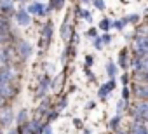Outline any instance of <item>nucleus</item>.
I'll return each mask as SVG.
<instances>
[{
	"label": "nucleus",
	"instance_id": "1",
	"mask_svg": "<svg viewBox=\"0 0 148 134\" xmlns=\"http://www.w3.org/2000/svg\"><path fill=\"white\" fill-rule=\"evenodd\" d=\"M132 51L136 56H143L148 54V35H141L138 33L132 40Z\"/></svg>",
	"mask_w": 148,
	"mask_h": 134
},
{
	"label": "nucleus",
	"instance_id": "2",
	"mask_svg": "<svg viewBox=\"0 0 148 134\" xmlns=\"http://www.w3.org/2000/svg\"><path fill=\"white\" fill-rule=\"evenodd\" d=\"M131 115L134 118H146L148 120V99H141V101L134 103V106L131 108Z\"/></svg>",
	"mask_w": 148,
	"mask_h": 134
},
{
	"label": "nucleus",
	"instance_id": "3",
	"mask_svg": "<svg viewBox=\"0 0 148 134\" xmlns=\"http://www.w3.org/2000/svg\"><path fill=\"white\" fill-rule=\"evenodd\" d=\"M18 94V84L16 82H0V98L12 99Z\"/></svg>",
	"mask_w": 148,
	"mask_h": 134
},
{
	"label": "nucleus",
	"instance_id": "4",
	"mask_svg": "<svg viewBox=\"0 0 148 134\" xmlns=\"http://www.w3.org/2000/svg\"><path fill=\"white\" fill-rule=\"evenodd\" d=\"M132 66V72H148V54H143V56H136L131 63Z\"/></svg>",
	"mask_w": 148,
	"mask_h": 134
},
{
	"label": "nucleus",
	"instance_id": "5",
	"mask_svg": "<svg viewBox=\"0 0 148 134\" xmlns=\"http://www.w3.org/2000/svg\"><path fill=\"white\" fill-rule=\"evenodd\" d=\"M132 92L139 99H148V84L146 82H136L132 85Z\"/></svg>",
	"mask_w": 148,
	"mask_h": 134
},
{
	"label": "nucleus",
	"instance_id": "6",
	"mask_svg": "<svg viewBox=\"0 0 148 134\" xmlns=\"http://www.w3.org/2000/svg\"><path fill=\"white\" fill-rule=\"evenodd\" d=\"M11 122H12V110L7 106V108H4L2 111H0V125L7 127Z\"/></svg>",
	"mask_w": 148,
	"mask_h": 134
},
{
	"label": "nucleus",
	"instance_id": "7",
	"mask_svg": "<svg viewBox=\"0 0 148 134\" xmlns=\"http://www.w3.org/2000/svg\"><path fill=\"white\" fill-rule=\"evenodd\" d=\"M51 35H52V25L47 23V25L44 26V33H42V40H40V47H42V49H44L45 44L51 40Z\"/></svg>",
	"mask_w": 148,
	"mask_h": 134
},
{
	"label": "nucleus",
	"instance_id": "8",
	"mask_svg": "<svg viewBox=\"0 0 148 134\" xmlns=\"http://www.w3.org/2000/svg\"><path fill=\"white\" fill-rule=\"evenodd\" d=\"M18 54H19L21 59H28L30 54H32V47H30L26 42H21V44L18 45Z\"/></svg>",
	"mask_w": 148,
	"mask_h": 134
},
{
	"label": "nucleus",
	"instance_id": "9",
	"mask_svg": "<svg viewBox=\"0 0 148 134\" xmlns=\"http://www.w3.org/2000/svg\"><path fill=\"white\" fill-rule=\"evenodd\" d=\"M49 85H51V79H49V77H44L42 82H40V87H38V91H37V98H42V96L45 94V91L49 89Z\"/></svg>",
	"mask_w": 148,
	"mask_h": 134
},
{
	"label": "nucleus",
	"instance_id": "10",
	"mask_svg": "<svg viewBox=\"0 0 148 134\" xmlns=\"http://www.w3.org/2000/svg\"><path fill=\"white\" fill-rule=\"evenodd\" d=\"M131 134H148V127L141 124H132L131 125Z\"/></svg>",
	"mask_w": 148,
	"mask_h": 134
},
{
	"label": "nucleus",
	"instance_id": "11",
	"mask_svg": "<svg viewBox=\"0 0 148 134\" xmlns=\"http://www.w3.org/2000/svg\"><path fill=\"white\" fill-rule=\"evenodd\" d=\"M113 87H115V82H113V80H110L108 84L101 85V89H99V98H105V96H106V94L113 89Z\"/></svg>",
	"mask_w": 148,
	"mask_h": 134
},
{
	"label": "nucleus",
	"instance_id": "12",
	"mask_svg": "<svg viewBox=\"0 0 148 134\" xmlns=\"http://www.w3.org/2000/svg\"><path fill=\"white\" fill-rule=\"evenodd\" d=\"M18 134H32V122L30 124H21L19 129H18Z\"/></svg>",
	"mask_w": 148,
	"mask_h": 134
},
{
	"label": "nucleus",
	"instance_id": "13",
	"mask_svg": "<svg viewBox=\"0 0 148 134\" xmlns=\"http://www.w3.org/2000/svg\"><path fill=\"white\" fill-rule=\"evenodd\" d=\"M18 21H19L23 26H28V25H30V18H28L26 12H19V14H18Z\"/></svg>",
	"mask_w": 148,
	"mask_h": 134
},
{
	"label": "nucleus",
	"instance_id": "14",
	"mask_svg": "<svg viewBox=\"0 0 148 134\" xmlns=\"http://www.w3.org/2000/svg\"><path fill=\"white\" fill-rule=\"evenodd\" d=\"M30 12H33V14H44V7L40 4H33V5H30Z\"/></svg>",
	"mask_w": 148,
	"mask_h": 134
},
{
	"label": "nucleus",
	"instance_id": "15",
	"mask_svg": "<svg viewBox=\"0 0 148 134\" xmlns=\"http://www.w3.org/2000/svg\"><path fill=\"white\" fill-rule=\"evenodd\" d=\"M26 115H28L26 110H21V111H19V115H18V124H19V125L26 122Z\"/></svg>",
	"mask_w": 148,
	"mask_h": 134
},
{
	"label": "nucleus",
	"instance_id": "16",
	"mask_svg": "<svg viewBox=\"0 0 148 134\" xmlns=\"http://www.w3.org/2000/svg\"><path fill=\"white\" fill-rule=\"evenodd\" d=\"M63 2H64V0H51L52 5L49 7V11H51V9H61V7H63Z\"/></svg>",
	"mask_w": 148,
	"mask_h": 134
},
{
	"label": "nucleus",
	"instance_id": "17",
	"mask_svg": "<svg viewBox=\"0 0 148 134\" xmlns=\"http://www.w3.org/2000/svg\"><path fill=\"white\" fill-rule=\"evenodd\" d=\"M119 124H120V115H117L115 118H112V120H110V127H112V129H117V127H119Z\"/></svg>",
	"mask_w": 148,
	"mask_h": 134
},
{
	"label": "nucleus",
	"instance_id": "18",
	"mask_svg": "<svg viewBox=\"0 0 148 134\" xmlns=\"http://www.w3.org/2000/svg\"><path fill=\"white\" fill-rule=\"evenodd\" d=\"M47 108H49V101H44V103L40 105V108H38V115H42V113H44Z\"/></svg>",
	"mask_w": 148,
	"mask_h": 134
},
{
	"label": "nucleus",
	"instance_id": "19",
	"mask_svg": "<svg viewBox=\"0 0 148 134\" xmlns=\"http://www.w3.org/2000/svg\"><path fill=\"white\" fill-rule=\"evenodd\" d=\"M99 28L106 31V30L110 28V21H108V19H103V21H101V25H99Z\"/></svg>",
	"mask_w": 148,
	"mask_h": 134
},
{
	"label": "nucleus",
	"instance_id": "20",
	"mask_svg": "<svg viewBox=\"0 0 148 134\" xmlns=\"http://www.w3.org/2000/svg\"><path fill=\"white\" fill-rule=\"evenodd\" d=\"M106 70H108V75H110V77H113V75H115V66H113L112 63H108V66H106Z\"/></svg>",
	"mask_w": 148,
	"mask_h": 134
},
{
	"label": "nucleus",
	"instance_id": "21",
	"mask_svg": "<svg viewBox=\"0 0 148 134\" xmlns=\"http://www.w3.org/2000/svg\"><path fill=\"white\" fill-rule=\"evenodd\" d=\"M0 7H2V9H11V0H0Z\"/></svg>",
	"mask_w": 148,
	"mask_h": 134
},
{
	"label": "nucleus",
	"instance_id": "22",
	"mask_svg": "<svg viewBox=\"0 0 148 134\" xmlns=\"http://www.w3.org/2000/svg\"><path fill=\"white\" fill-rule=\"evenodd\" d=\"M120 66H124V68L127 66V63H125V51L120 52Z\"/></svg>",
	"mask_w": 148,
	"mask_h": 134
},
{
	"label": "nucleus",
	"instance_id": "23",
	"mask_svg": "<svg viewBox=\"0 0 148 134\" xmlns=\"http://www.w3.org/2000/svg\"><path fill=\"white\" fill-rule=\"evenodd\" d=\"M54 118H58V111H51V113H47V122H51V120H54Z\"/></svg>",
	"mask_w": 148,
	"mask_h": 134
},
{
	"label": "nucleus",
	"instance_id": "24",
	"mask_svg": "<svg viewBox=\"0 0 148 134\" xmlns=\"http://www.w3.org/2000/svg\"><path fill=\"white\" fill-rule=\"evenodd\" d=\"M138 19H139V16H136V14H132V16H129V18H127V21H129V23H138Z\"/></svg>",
	"mask_w": 148,
	"mask_h": 134
},
{
	"label": "nucleus",
	"instance_id": "25",
	"mask_svg": "<svg viewBox=\"0 0 148 134\" xmlns=\"http://www.w3.org/2000/svg\"><path fill=\"white\" fill-rule=\"evenodd\" d=\"M94 4L98 9H105V4H103V0H94Z\"/></svg>",
	"mask_w": 148,
	"mask_h": 134
},
{
	"label": "nucleus",
	"instance_id": "26",
	"mask_svg": "<svg viewBox=\"0 0 148 134\" xmlns=\"http://www.w3.org/2000/svg\"><path fill=\"white\" fill-rule=\"evenodd\" d=\"M80 14H82V16H84V18H86V19H87V21H91V14H89V12H87V11H82V12H80Z\"/></svg>",
	"mask_w": 148,
	"mask_h": 134
},
{
	"label": "nucleus",
	"instance_id": "27",
	"mask_svg": "<svg viewBox=\"0 0 148 134\" xmlns=\"http://www.w3.org/2000/svg\"><path fill=\"white\" fill-rule=\"evenodd\" d=\"M92 59H94L92 56H87V57H86V64H87V66H89V64H92Z\"/></svg>",
	"mask_w": 148,
	"mask_h": 134
},
{
	"label": "nucleus",
	"instance_id": "28",
	"mask_svg": "<svg viewBox=\"0 0 148 134\" xmlns=\"http://www.w3.org/2000/svg\"><path fill=\"white\" fill-rule=\"evenodd\" d=\"M124 99H125V101L129 99V89H127V87L124 89Z\"/></svg>",
	"mask_w": 148,
	"mask_h": 134
},
{
	"label": "nucleus",
	"instance_id": "29",
	"mask_svg": "<svg viewBox=\"0 0 148 134\" xmlns=\"http://www.w3.org/2000/svg\"><path fill=\"white\" fill-rule=\"evenodd\" d=\"M87 35H89V37H96V30H92V28H91V30L87 31Z\"/></svg>",
	"mask_w": 148,
	"mask_h": 134
},
{
	"label": "nucleus",
	"instance_id": "30",
	"mask_svg": "<svg viewBox=\"0 0 148 134\" xmlns=\"http://www.w3.org/2000/svg\"><path fill=\"white\" fill-rule=\"evenodd\" d=\"M115 26H117V28H119V30H120V28H122V26H124V21H117V23H115Z\"/></svg>",
	"mask_w": 148,
	"mask_h": 134
},
{
	"label": "nucleus",
	"instance_id": "31",
	"mask_svg": "<svg viewBox=\"0 0 148 134\" xmlns=\"http://www.w3.org/2000/svg\"><path fill=\"white\" fill-rule=\"evenodd\" d=\"M124 105H125V103H124V101H122V103H119V105H117V110H119V111H120V110H122V108H124Z\"/></svg>",
	"mask_w": 148,
	"mask_h": 134
},
{
	"label": "nucleus",
	"instance_id": "32",
	"mask_svg": "<svg viewBox=\"0 0 148 134\" xmlns=\"http://www.w3.org/2000/svg\"><path fill=\"white\" fill-rule=\"evenodd\" d=\"M96 47H98V49H101V47H103V45H101V40H96Z\"/></svg>",
	"mask_w": 148,
	"mask_h": 134
},
{
	"label": "nucleus",
	"instance_id": "33",
	"mask_svg": "<svg viewBox=\"0 0 148 134\" xmlns=\"http://www.w3.org/2000/svg\"><path fill=\"white\" fill-rule=\"evenodd\" d=\"M115 134H131V132H122V131H117Z\"/></svg>",
	"mask_w": 148,
	"mask_h": 134
},
{
	"label": "nucleus",
	"instance_id": "34",
	"mask_svg": "<svg viewBox=\"0 0 148 134\" xmlns=\"http://www.w3.org/2000/svg\"><path fill=\"white\" fill-rule=\"evenodd\" d=\"M84 134H91V131H84Z\"/></svg>",
	"mask_w": 148,
	"mask_h": 134
},
{
	"label": "nucleus",
	"instance_id": "35",
	"mask_svg": "<svg viewBox=\"0 0 148 134\" xmlns=\"http://www.w3.org/2000/svg\"><path fill=\"white\" fill-rule=\"evenodd\" d=\"M9 134H18V132H16V131H11V132H9Z\"/></svg>",
	"mask_w": 148,
	"mask_h": 134
},
{
	"label": "nucleus",
	"instance_id": "36",
	"mask_svg": "<svg viewBox=\"0 0 148 134\" xmlns=\"http://www.w3.org/2000/svg\"><path fill=\"white\" fill-rule=\"evenodd\" d=\"M146 14H148V9H146Z\"/></svg>",
	"mask_w": 148,
	"mask_h": 134
},
{
	"label": "nucleus",
	"instance_id": "37",
	"mask_svg": "<svg viewBox=\"0 0 148 134\" xmlns=\"http://www.w3.org/2000/svg\"><path fill=\"white\" fill-rule=\"evenodd\" d=\"M84 2H87V0H84Z\"/></svg>",
	"mask_w": 148,
	"mask_h": 134
}]
</instances>
